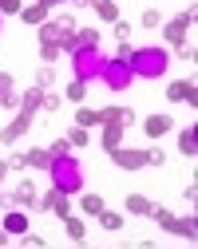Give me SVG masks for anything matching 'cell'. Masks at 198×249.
Returning a JSON list of instances; mask_svg holds the SVG:
<instances>
[{
  "label": "cell",
  "mask_w": 198,
  "mask_h": 249,
  "mask_svg": "<svg viewBox=\"0 0 198 249\" xmlns=\"http://www.w3.org/2000/svg\"><path fill=\"white\" fill-rule=\"evenodd\" d=\"M99 226H103V230H123V213H111V210H103V213H99Z\"/></svg>",
  "instance_id": "27"
},
{
  "label": "cell",
  "mask_w": 198,
  "mask_h": 249,
  "mask_svg": "<svg viewBox=\"0 0 198 249\" xmlns=\"http://www.w3.org/2000/svg\"><path fill=\"white\" fill-rule=\"evenodd\" d=\"M72 71H76L79 83L99 79V71H103V52H99V48H76L72 52Z\"/></svg>",
  "instance_id": "4"
},
{
  "label": "cell",
  "mask_w": 198,
  "mask_h": 249,
  "mask_svg": "<svg viewBox=\"0 0 198 249\" xmlns=\"http://www.w3.org/2000/svg\"><path fill=\"white\" fill-rule=\"evenodd\" d=\"M59 91H44V111H59Z\"/></svg>",
  "instance_id": "31"
},
{
  "label": "cell",
  "mask_w": 198,
  "mask_h": 249,
  "mask_svg": "<svg viewBox=\"0 0 198 249\" xmlns=\"http://www.w3.org/2000/svg\"><path fill=\"white\" fill-rule=\"evenodd\" d=\"M178 150L186 154V159H194V154H198V142H194V127H186V131L178 135Z\"/></svg>",
  "instance_id": "23"
},
{
  "label": "cell",
  "mask_w": 198,
  "mask_h": 249,
  "mask_svg": "<svg viewBox=\"0 0 198 249\" xmlns=\"http://www.w3.org/2000/svg\"><path fill=\"white\" fill-rule=\"evenodd\" d=\"M36 198H40V190H36L28 178L16 182V190H12V206H16V210H32V206H36Z\"/></svg>",
  "instance_id": "8"
},
{
  "label": "cell",
  "mask_w": 198,
  "mask_h": 249,
  "mask_svg": "<svg viewBox=\"0 0 198 249\" xmlns=\"http://www.w3.org/2000/svg\"><path fill=\"white\" fill-rule=\"evenodd\" d=\"M111 36H115L119 44H127V40H131V24H127V20H115V32H111Z\"/></svg>",
  "instance_id": "29"
},
{
  "label": "cell",
  "mask_w": 198,
  "mask_h": 249,
  "mask_svg": "<svg viewBox=\"0 0 198 249\" xmlns=\"http://www.w3.org/2000/svg\"><path fill=\"white\" fill-rule=\"evenodd\" d=\"M171 127H175V119H171V115H151V119L143 123V135H147V139H162Z\"/></svg>",
  "instance_id": "11"
},
{
  "label": "cell",
  "mask_w": 198,
  "mask_h": 249,
  "mask_svg": "<svg viewBox=\"0 0 198 249\" xmlns=\"http://www.w3.org/2000/svg\"><path fill=\"white\" fill-rule=\"evenodd\" d=\"M123 131L127 127H119V123H103V150L111 154L115 146H123Z\"/></svg>",
  "instance_id": "16"
},
{
  "label": "cell",
  "mask_w": 198,
  "mask_h": 249,
  "mask_svg": "<svg viewBox=\"0 0 198 249\" xmlns=\"http://www.w3.org/2000/svg\"><path fill=\"white\" fill-rule=\"evenodd\" d=\"M8 170H12V166H8V162H0V182H4V174H8Z\"/></svg>",
  "instance_id": "38"
},
{
  "label": "cell",
  "mask_w": 198,
  "mask_h": 249,
  "mask_svg": "<svg viewBox=\"0 0 198 249\" xmlns=\"http://www.w3.org/2000/svg\"><path fill=\"white\" fill-rule=\"evenodd\" d=\"M190 24H194V8H186L182 16H175L167 28H162V36H167V40L178 48V44H186V32H190Z\"/></svg>",
  "instance_id": "6"
},
{
  "label": "cell",
  "mask_w": 198,
  "mask_h": 249,
  "mask_svg": "<svg viewBox=\"0 0 198 249\" xmlns=\"http://www.w3.org/2000/svg\"><path fill=\"white\" fill-rule=\"evenodd\" d=\"M79 210L91 213V217H99V213H103V198H99V194H83L79 198Z\"/></svg>",
  "instance_id": "22"
},
{
  "label": "cell",
  "mask_w": 198,
  "mask_h": 249,
  "mask_svg": "<svg viewBox=\"0 0 198 249\" xmlns=\"http://www.w3.org/2000/svg\"><path fill=\"white\" fill-rule=\"evenodd\" d=\"M63 226H68V237H72V241H83V237H87V226L79 222V217H72V213L63 217Z\"/></svg>",
  "instance_id": "25"
},
{
  "label": "cell",
  "mask_w": 198,
  "mask_h": 249,
  "mask_svg": "<svg viewBox=\"0 0 198 249\" xmlns=\"http://www.w3.org/2000/svg\"><path fill=\"white\" fill-rule=\"evenodd\" d=\"M95 123H99V111H91V107L76 111V127H95Z\"/></svg>",
  "instance_id": "28"
},
{
  "label": "cell",
  "mask_w": 198,
  "mask_h": 249,
  "mask_svg": "<svg viewBox=\"0 0 198 249\" xmlns=\"http://www.w3.org/2000/svg\"><path fill=\"white\" fill-rule=\"evenodd\" d=\"M87 4H95V16L99 20H119V4H115V0H87Z\"/></svg>",
  "instance_id": "19"
},
{
  "label": "cell",
  "mask_w": 198,
  "mask_h": 249,
  "mask_svg": "<svg viewBox=\"0 0 198 249\" xmlns=\"http://www.w3.org/2000/svg\"><path fill=\"white\" fill-rule=\"evenodd\" d=\"M194 226H198V222H194V217L186 213V217H175V222H171V233H178V237H186V241H194V233H198Z\"/></svg>",
  "instance_id": "18"
},
{
  "label": "cell",
  "mask_w": 198,
  "mask_h": 249,
  "mask_svg": "<svg viewBox=\"0 0 198 249\" xmlns=\"http://www.w3.org/2000/svg\"><path fill=\"white\" fill-rule=\"evenodd\" d=\"M127 59H131L135 79H162V75H167V68H171L167 48H135Z\"/></svg>",
  "instance_id": "2"
},
{
  "label": "cell",
  "mask_w": 198,
  "mask_h": 249,
  "mask_svg": "<svg viewBox=\"0 0 198 249\" xmlns=\"http://www.w3.org/2000/svg\"><path fill=\"white\" fill-rule=\"evenodd\" d=\"M0 107H20V91L8 71H0Z\"/></svg>",
  "instance_id": "12"
},
{
  "label": "cell",
  "mask_w": 198,
  "mask_h": 249,
  "mask_svg": "<svg viewBox=\"0 0 198 249\" xmlns=\"http://www.w3.org/2000/svg\"><path fill=\"white\" fill-rule=\"evenodd\" d=\"M68 142H72V146H87V127H76V131L68 135Z\"/></svg>",
  "instance_id": "33"
},
{
  "label": "cell",
  "mask_w": 198,
  "mask_h": 249,
  "mask_svg": "<svg viewBox=\"0 0 198 249\" xmlns=\"http://www.w3.org/2000/svg\"><path fill=\"white\" fill-rule=\"evenodd\" d=\"M52 210H56L59 217H68V194H56V202H52Z\"/></svg>",
  "instance_id": "36"
},
{
  "label": "cell",
  "mask_w": 198,
  "mask_h": 249,
  "mask_svg": "<svg viewBox=\"0 0 198 249\" xmlns=\"http://www.w3.org/2000/svg\"><path fill=\"white\" fill-rule=\"evenodd\" d=\"M4 233H16V237H20V233H28V213H24V210H16V206H12V210L4 213Z\"/></svg>",
  "instance_id": "13"
},
{
  "label": "cell",
  "mask_w": 198,
  "mask_h": 249,
  "mask_svg": "<svg viewBox=\"0 0 198 249\" xmlns=\"http://www.w3.org/2000/svg\"><path fill=\"white\" fill-rule=\"evenodd\" d=\"M20 20L24 24H44L48 20V8L44 4H28V8H20Z\"/></svg>",
  "instance_id": "20"
},
{
  "label": "cell",
  "mask_w": 198,
  "mask_h": 249,
  "mask_svg": "<svg viewBox=\"0 0 198 249\" xmlns=\"http://www.w3.org/2000/svg\"><path fill=\"white\" fill-rule=\"evenodd\" d=\"M40 59H44V64H56V59H59V44L56 40H40Z\"/></svg>",
  "instance_id": "26"
},
{
  "label": "cell",
  "mask_w": 198,
  "mask_h": 249,
  "mask_svg": "<svg viewBox=\"0 0 198 249\" xmlns=\"http://www.w3.org/2000/svg\"><path fill=\"white\" fill-rule=\"evenodd\" d=\"M52 79H56V68H52V64H44V68H40V79H36V87H48Z\"/></svg>",
  "instance_id": "32"
},
{
  "label": "cell",
  "mask_w": 198,
  "mask_h": 249,
  "mask_svg": "<svg viewBox=\"0 0 198 249\" xmlns=\"http://www.w3.org/2000/svg\"><path fill=\"white\" fill-rule=\"evenodd\" d=\"M28 127H32V111H20V115H16L12 123H8L4 131H0V139H4V142H16V139H20V135H24Z\"/></svg>",
  "instance_id": "10"
},
{
  "label": "cell",
  "mask_w": 198,
  "mask_h": 249,
  "mask_svg": "<svg viewBox=\"0 0 198 249\" xmlns=\"http://www.w3.org/2000/svg\"><path fill=\"white\" fill-rule=\"evenodd\" d=\"M107 91H127L135 83V71H131V59L127 55H115V59H103V71H99Z\"/></svg>",
  "instance_id": "3"
},
{
  "label": "cell",
  "mask_w": 198,
  "mask_h": 249,
  "mask_svg": "<svg viewBox=\"0 0 198 249\" xmlns=\"http://www.w3.org/2000/svg\"><path fill=\"white\" fill-rule=\"evenodd\" d=\"M4 241H8V233H4V230H0V245H4Z\"/></svg>",
  "instance_id": "39"
},
{
  "label": "cell",
  "mask_w": 198,
  "mask_h": 249,
  "mask_svg": "<svg viewBox=\"0 0 198 249\" xmlns=\"http://www.w3.org/2000/svg\"><path fill=\"white\" fill-rule=\"evenodd\" d=\"M83 95H87V83H79V79H72L68 87H63V99L68 103H83Z\"/></svg>",
  "instance_id": "24"
},
{
  "label": "cell",
  "mask_w": 198,
  "mask_h": 249,
  "mask_svg": "<svg viewBox=\"0 0 198 249\" xmlns=\"http://www.w3.org/2000/svg\"><path fill=\"white\" fill-rule=\"evenodd\" d=\"M48 162H52L48 146H32V150L24 154V166H28V170H48Z\"/></svg>",
  "instance_id": "14"
},
{
  "label": "cell",
  "mask_w": 198,
  "mask_h": 249,
  "mask_svg": "<svg viewBox=\"0 0 198 249\" xmlns=\"http://www.w3.org/2000/svg\"><path fill=\"white\" fill-rule=\"evenodd\" d=\"M40 107H44V87H28L24 95H20V111H32V115H36Z\"/></svg>",
  "instance_id": "15"
},
{
  "label": "cell",
  "mask_w": 198,
  "mask_h": 249,
  "mask_svg": "<svg viewBox=\"0 0 198 249\" xmlns=\"http://www.w3.org/2000/svg\"><path fill=\"white\" fill-rule=\"evenodd\" d=\"M143 24H147V28H158V24H162L158 8H147V12H143Z\"/></svg>",
  "instance_id": "35"
},
{
  "label": "cell",
  "mask_w": 198,
  "mask_h": 249,
  "mask_svg": "<svg viewBox=\"0 0 198 249\" xmlns=\"http://www.w3.org/2000/svg\"><path fill=\"white\" fill-rule=\"evenodd\" d=\"M127 213H135V217H147V213H151V202H147L143 194H131V198H127Z\"/></svg>",
  "instance_id": "21"
},
{
  "label": "cell",
  "mask_w": 198,
  "mask_h": 249,
  "mask_svg": "<svg viewBox=\"0 0 198 249\" xmlns=\"http://www.w3.org/2000/svg\"><path fill=\"white\" fill-rule=\"evenodd\" d=\"M111 159H115V166H119V170H143V166H151V150L115 146V150H111Z\"/></svg>",
  "instance_id": "5"
},
{
  "label": "cell",
  "mask_w": 198,
  "mask_h": 249,
  "mask_svg": "<svg viewBox=\"0 0 198 249\" xmlns=\"http://www.w3.org/2000/svg\"><path fill=\"white\" fill-rule=\"evenodd\" d=\"M20 0H0V16H20Z\"/></svg>",
  "instance_id": "30"
},
{
  "label": "cell",
  "mask_w": 198,
  "mask_h": 249,
  "mask_svg": "<svg viewBox=\"0 0 198 249\" xmlns=\"http://www.w3.org/2000/svg\"><path fill=\"white\" fill-rule=\"evenodd\" d=\"M68 150H72V142H68V139H56V142L48 146V154H52V159H56V154H68Z\"/></svg>",
  "instance_id": "34"
},
{
  "label": "cell",
  "mask_w": 198,
  "mask_h": 249,
  "mask_svg": "<svg viewBox=\"0 0 198 249\" xmlns=\"http://www.w3.org/2000/svg\"><path fill=\"white\" fill-rule=\"evenodd\" d=\"M99 123H119V127H131V123H135V111H131V107H119V103H111V107H103V111H99Z\"/></svg>",
  "instance_id": "9"
},
{
  "label": "cell",
  "mask_w": 198,
  "mask_h": 249,
  "mask_svg": "<svg viewBox=\"0 0 198 249\" xmlns=\"http://www.w3.org/2000/svg\"><path fill=\"white\" fill-rule=\"evenodd\" d=\"M72 44L76 48H99V32H95V28H76V32H72ZM72 48V52H76Z\"/></svg>",
  "instance_id": "17"
},
{
  "label": "cell",
  "mask_w": 198,
  "mask_h": 249,
  "mask_svg": "<svg viewBox=\"0 0 198 249\" xmlns=\"http://www.w3.org/2000/svg\"><path fill=\"white\" fill-rule=\"evenodd\" d=\"M48 178L59 194H79L83 190V166L72 159V154H56L48 162Z\"/></svg>",
  "instance_id": "1"
},
{
  "label": "cell",
  "mask_w": 198,
  "mask_h": 249,
  "mask_svg": "<svg viewBox=\"0 0 198 249\" xmlns=\"http://www.w3.org/2000/svg\"><path fill=\"white\" fill-rule=\"evenodd\" d=\"M167 99H171V103H186V107H194V103H198V87H194V79H175V83L167 87Z\"/></svg>",
  "instance_id": "7"
},
{
  "label": "cell",
  "mask_w": 198,
  "mask_h": 249,
  "mask_svg": "<svg viewBox=\"0 0 198 249\" xmlns=\"http://www.w3.org/2000/svg\"><path fill=\"white\" fill-rule=\"evenodd\" d=\"M40 4H44V8L52 12V8H59V4H68V0H40Z\"/></svg>",
  "instance_id": "37"
}]
</instances>
